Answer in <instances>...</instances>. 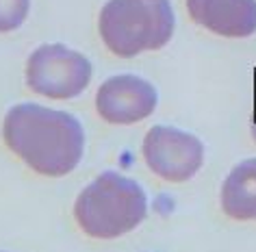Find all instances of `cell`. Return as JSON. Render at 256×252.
Masks as SVG:
<instances>
[{
	"label": "cell",
	"mask_w": 256,
	"mask_h": 252,
	"mask_svg": "<svg viewBox=\"0 0 256 252\" xmlns=\"http://www.w3.org/2000/svg\"><path fill=\"white\" fill-rule=\"evenodd\" d=\"M9 150L44 176H66L78 165L85 150L82 124L68 111L35 102L11 107L2 122Z\"/></svg>",
	"instance_id": "1"
},
{
	"label": "cell",
	"mask_w": 256,
	"mask_h": 252,
	"mask_svg": "<svg viewBox=\"0 0 256 252\" xmlns=\"http://www.w3.org/2000/svg\"><path fill=\"white\" fill-rule=\"evenodd\" d=\"M148 215V198L135 178L102 172L78 193L74 217L82 232L96 239H115L135 230Z\"/></svg>",
	"instance_id": "2"
},
{
	"label": "cell",
	"mask_w": 256,
	"mask_h": 252,
	"mask_svg": "<svg viewBox=\"0 0 256 252\" xmlns=\"http://www.w3.org/2000/svg\"><path fill=\"white\" fill-rule=\"evenodd\" d=\"M104 46L115 57H132L161 50L176 31V16L170 0H108L98 18Z\"/></svg>",
	"instance_id": "3"
},
{
	"label": "cell",
	"mask_w": 256,
	"mask_h": 252,
	"mask_svg": "<svg viewBox=\"0 0 256 252\" xmlns=\"http://www.w3.org/2000/svg\"><path fill=\"white\" fill-rule=\"evenodd\" d=\"M92 81V63L85 55L63 46L44 44L26 61V85L52 100L80 96Z\"/></svg>",
	"instance_id": "4"
},
{
	"label": "cell",
	"mask_w": 256,
	"mask_h": 252,
	"mask_svg": "<svg viewBox=\"0 0 256 252\" xmlns=\"http://www.w3.org/2000/svg\"><path fill=\"white\" fill-rule=\"evenodd\" d=\"M142 154L146 165L158 178L168 183H187L204 163V144L189 131L156 124L146 133Z\"/></svg>",
	"instance_id": "5"
},
{
	"label": "cell",
	"mask_w": 256,
	"mask_h": 252,
	"mask_svg": "<svg viewBox=\"0 0 256 252\" xmlns=\"http://www.w3.org/2000/svg\"><path fill=\"white\" fill-rule=\"evenodd\" d=\"M158 92L150 81L137 74H115L100 85L96 94V109L108 124H137L154 113Z\"/></svg>",
	"instance_id": "6"
},
{
	"label": "cell",
	"mask_w": 256,
	"mask_h": 252,
	"mask_svg": "<svg viewBox=\"0 0 256 252\" xmlns=\"http://www.w3.org/2000/svg\"><path fill=\"white\" fill-rule=\"evenodd\" d=\"M198 27L226 40H246L256 33V0H184Z\"/></svg>",
	"instance_id": "7"
},
{
	"label": "cell",
	"mask_w": 256,
	"mask_h": 252,
	"mask_svg": "<svg viewBox=\"0 0 256 252\" xmlns=\"http://www.w3.org/2000/svg\"><path fill=\"white\" fill-rule=\"evenodd\" d=\"M222 211L236 222H256V157L239 161L220 189Z\"/></svg>",
	"instance_id": "8"
},
{
	"label": "cell",
	"mask_w": 256,
	"mask_h": 252,
	"mask_svg": "<svg viewBox=\"0 0 256 252\" xmlns=\"http://www.w3.org/2000/svg\"><path fill=\"white\" fill-rule=\"evenodd\" d=\"M30 0H0V33H9L22 27L28 16Z\"/></svg>",
	"instance_id": "9"
},
{
	"label": "cell",
	"mask_w": 256,
	"mask_h": 252,
	"mask_svg": "<svg viewBox=\"0 0 256 252\" xmlns=\"http://www.w3.org/2000/svg\"><path fill=\"white\" fill-rule=\"evenodd\" d=\"M250 133H252V139H254V144H256V122L252 124V128H250Z\"/></svg>",
	"instance_id": "10"
}]
</instances>
